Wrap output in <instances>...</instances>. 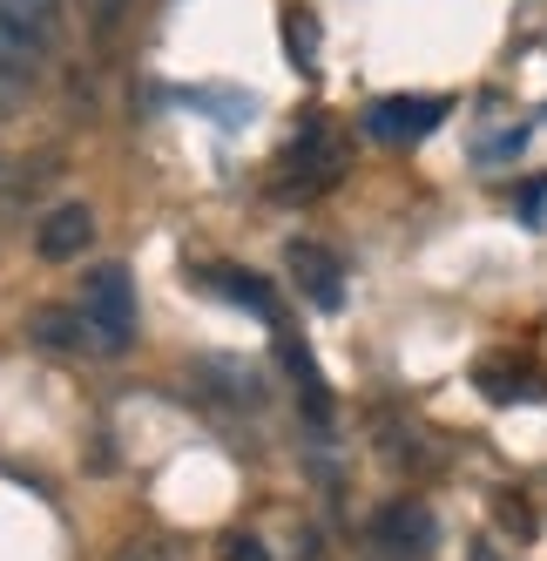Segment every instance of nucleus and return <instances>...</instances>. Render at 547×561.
Masks as SVG:
<instances>
[{"label":"nucleus","instance_id":"1","mask_svg":"<svg viewBox=\"0 0 547 561\" xmlns=\"http://www.w3.org/2000/svg\"><path fill=\"white\" fill-rule=\"evenodd\" d=\"M82 325H89V339L102 352H123L136 339V285H129L123 264L89 271V285H82Z\"/></svg>","mask_w":547,"mask_h":561},{"label":"nucleus","instance_id":"2","mask_svg":"<svg viewBox=\"0 0 547 561\" xmlns=\"http://www.w3.org/2000/svg\"><path fill=\"white\" fill-rule=\"evenodd\" d=\"M55 8H61V0H0V75L27 68L34 55L48 48Z\"/></svg>","mask_w":547,"mask_h":561},{"label":"nucleus","instance_id":"3","mask_svg":"<svg viewBox=\"0 0 547 561\" xmlns=\"http://www.w3.org/2000/svg\"><path fill=\"white\" fill-rule=\"evenodd\" d=\"M95 244V217H89V204H55L48 217H42V230H34V251H42L48 264H74Z\"/></svg>","mask_w":547,"mask_h":561},{"label":"nucleus","instance_id":"4","mask_svg":"<svg viewBox=\"0 0 547 561\" xmlns=\"http://www.w3.org/2000/svg\"><path fill=\"white\" fill-rule=\"evenodd\" d=\"M440 115H446V102H433V95H393V102L372 108V136H385V142H419L426 129H440Z\"/></svg>","mask_w":547,"mask_h":561},{"label":"nucleus","instance_id":"5","mask_svg":"<svg viewBox=\"0 0 547 561\" xmlns=\"http://www.w3.org/2000/svg\"><path fill=\"white\" fill-rule=\"evenodd\" d=\"M284 264H291V277L304 285V298L318 305V311H338V305H345V285H338V257H331V251H318V244H304V237H298V244L284 251Z\"/></svg>","mask_w":547,"mask_h":561},{"label":"nucleus","instance_id":"6","mask_svg":"<svg viewBox=\"0 0 547 561\" xmlns=\"http://www.w3.org/2000/svg\"><path fill=\"white\" fill-rule=\"evenodd\" d=\"M379 541H385V554L419 561L426 548H433V514H426L419 501H393V507L379 514Z\"/></svg>","mask_w":547,"mask_h":561},{"label":"nucleus","instance_id":"7","mask_svg":"<svg viewBox=\"0 0 547 561\" xmlns=\"http://www.w3.org/2000/svg\"><path fill=\"white\" fill-rule=\"evenodd\" d=\"M74 318H82V311H61V305H48V311H34V339H42V345H82V325H74Z\"/></svg>","mask_w":547,"mask_h":561},{"label":"nucleus","instance_id":"8","mask_svg":"<svg viewBox=\"0 0 547 561\" xmlns=\"http://www.w3.org/2000/svg\"><path fill=\"white\" fill-rule=\"evenodd\" d=\"M284 42H291V61H298V68L318 61V55H311V48H318V27H311V14H284Z\"/></svg>","mask_w":547,"mask_h":561},{"label":"nucleus","instance_id":"9","mask_svg":"<svg viewBox=\"0 0 547 561\" xmlns=\"http://www.w3.org/2000/svg\"><path fill=\"white\" fill-rule=\"evenodd\" d=\"M210 285H217V291H230V298H237V305H251V311H264V318H270V291L257 285V277H223V271H217Z\"/></svg>","mask_w":547,"mask_h":561},{"label":"nucleus","instance_id":"10","mask_svg":"<svg viewBox=\"0 0 547 561\" xmlns=\"http://www.w3.org/2000/svg\"><path fill=\"white\" fill-rule=\"evenodd\" d=\"M115 561H176V554H170V541H136V548H123Z\"/></svg>","mask_w":547,"mask_h":561},{"label":"nucleus","instance_id":"11","mask_svg":"<svg viewBox=\"0 0 547 561\" xmlns=\"http://www.w3.org/2000/svg\"><path fill=\"white\" fill-rule=\"evenodd\" d=\"M230 561H264V548H257V541H251V535H244V541H237V548H230Z\"/></svg>","mask_w":547,"mask_h":561},{"label":"nucleus","instance_id":"12","mask_svg":"<svg viewBox=\"0 0 547 561\" xmlns=\"http://www.w3.org/2000/svg\"><path fill=\"white\" fill-rule=\"evenodd\" d=\"M474 561H500V554H493V548H474Z\"/></svg>","mask_w":547,"mask_h":561}]
</instances>
